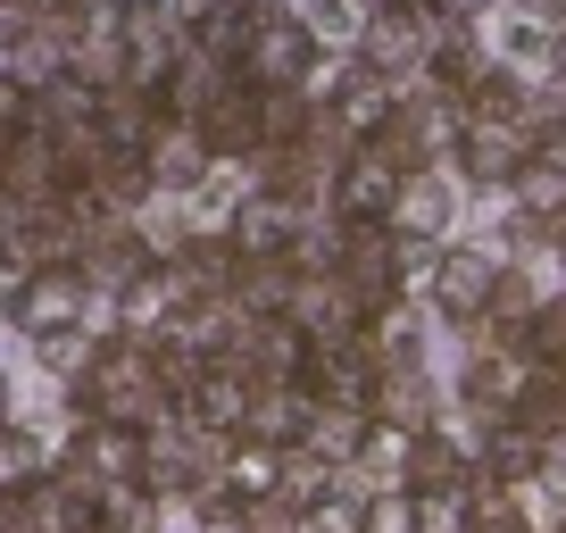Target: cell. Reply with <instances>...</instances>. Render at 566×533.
I'll use <instances>...</instances> for the list:
<instances>
[{
	"label": "cell",
	"mask_w": 566,
	"mask_h": 533,
	"mask_svg": "<svg viewBox=\"0 0 566 533\" xmlns=\"http://www.w3.org/2000/svg\"><path fill=\"white\" fill-rule=\"evenodd\" d=\"M301 67H308V34H301V25H259L250 75H259V84H292Z\"/></svg>",
	"instance_id": "1"
},
{
	"label": "cell",
	"mask_w": 566,
	"mask_h": 533,
	"mask_svg": "<svg viewBox=\"0 0 566 533\" xmlns=\"http://www.w3.org/2000/svg\"><path fill=\"white\" fill-rule=\"evenodd\" d=\"M34 459H42L34 433H0V483H25V475H34Z\"/></svg>",
	"instance_id": "2"
},
{
	"label": "cell",
	"mask_w": 566,
	"mask_h": 533,
	"mask_svg": "<svg viewBox=\"0 0 566 533\" xmlns=\"http://www.w3.org/2000/svg\"><path fill=\"white\" fill-rule=\"evenodd\" d=\"M0 417H9V384H0Z\"/></svg>",
	"instance_id": "3"
}]
</instances>
